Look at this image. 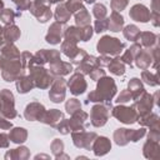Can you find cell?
I'll return each instance as SVG.
<instances>
[{
  "mask_svg": "<svg viewBox=\"0 0 160 160\" xmlns=\"http://www.w3.org/2000/svg\"><path fill=\"white\" fill-rule=\"evenodd\" d=\"M100 81L98 82V86L94 91H91L88 95V100L94 101V102H101V101H110L112 99V96L116 92V85L114 79L108 78V76H102L99 79Z\"/></svg>",
  "mask_w": 160,
  "mask_h": 160,
  "instance_id": "1",
  "label": "cell"
},
{
  "mask_svg": "<svg viewBox=\"0 0 160 160\" xmlns=\"http://www.w3.org/2000/svg\"><path fill=\"white\" fill-rule=\"evenodd\" d=\"M30 70V79L34 82V86L40 89H46L52 82V74L46 70L42 65H31L29 66Z\"/></svg>",
  "mask_w": 160,
  "mask_h": 160,
  "instance_id": "2",
  "label": "cell"
},
{
  "mask_svg": "<svg viewBox=\"0 0 160 160\" xmlns=\"http://www.w3.org/2000/svg\"><path fill=\"white\" fill-rule=\"evenodd\" d=\"M96 48L98 51L102 55H119L125 48V44L120 42V40H118L116 38L105 35L99 40Z\"/></svg>",
  "mask_w": 160,
  "mask_h": 160,
  "instance_id": "3",
  "label": "cell"
},
{
  "mask_svg": "<svg viewBox=\"0 0 160 160\" xmlns=\"http://www.w3.org/2000/svg\"><path fill=\"white\" fill-rule=\"evenodd\" d=\"M145 135V129L140 130H129V129H118L114 132V140L118 145H125L128 141H138L141 136Z\"/></svg>",
  "mask_w": 160,
  "mask_h": 160,
  "instance_id": "4",
  "label": "cell"
},
{
  "mask_svg": "<svg viewBox=\"0 0 160 160\" xmlns=\"http://www.w3.org/2000/svg\"><path fill=\"white\" fill-rule=\"evenodd\" d=\"M0 99H1V115L6 119H14L18 112L14 108V96L10 90L4 89L0 91Z\"/></svg>",
  "mask_w": 160,
  "mask_h": 160,
  "instance_id": "5",
  "label": "cell"
},
{
  "mask_svg": "<svg viewBox=\"0 0 160 160\" xmlns=\"http://www.w3.org/2000/svg\"><path fill=\"white\" fill-rule=\"evenodd\" d=\"M29 9L36 16V19L41 22H46L51 18L49 0H34Z\"/></svg>",
  "mask_w": 160,
  "mask_h": 160,
  "instance_id": "6",
  "label": "cell"
},
{
  "mask_svg": "<svg viewBox=\"0 0 160 160\" xmlns=\"http://www.w3.org/2000/svg\"><path fill=\"white\" fill-rule=\"evenodd\" d=\"M112 116L116 118L119 121L125 124H132L139 119V114L134 108H126V106H116L112 109Z\"/></svg>",
  "mask_w": 160,
  "mask_h": 160,
  "instance_id": "7",
  "label": "cell"
},
{
  "mask_svg": "<svg viewBox=\"0 0 160 160\" xmlns=\"http://www.w3.org/2000/svg\"><path fill=\"white\" fill-rule=\"evenodd\" d=\"M65 80L62 78H56L51 82V89L49 92L50 100L54 102H61L65 99Z\"/></svg>",
  "mask_w": 160,
  "mask_h": 160,
  "instance_id": "8",
  "label": "cell"
},
{
  "mask_svg": "<svg viewBox=\"0 0 160 160\" xmlns=\"http://www.w3.org/2000/svg\"><path fill=\"white\" fill-rule=\"evenodd\" d=\"M72 140L75 146L78 148H85V149H91V145L94 140L96 139L95 132H85L84 130L81 131H72Z\"/></svg>",
  "mask_w": 160,
  "mask_h": 160,
  "instance_id": "9",
  "label": "cell"
},
{
  "mask_svg": "<svg viewBox=\"0 0 160 160\" xmlns=\"http://www.w3.org/2000/svg\"><path fill=\"white\" fill-rule=\"evenodd\" d=\"M90 118H91V124L96 128L102 126L109 118V108L105 105H95L91 109L90 112Z\"/></svg>",
  "mask_w": 160,
  "mask_h": 160,
  "instance_id": "10",
  "label": "cell"
},
{
  "mask_svg": "<svg viewBox=\"0 0 160 160\" xmlns=\"http://www.w3.org/2000/svg\"><path fill=\"white\" fill-rule=\"evenodd\" d=\"M68 85L71 94L74 95H80L86 90V81L84 79V75L78 71L70 78V80L68 81Z\"/></svg>",
  "mask_w": 160,
  "mask_h": 160,
  "instance_id": "11",
  "label": "cell"
},
{
  "mask_svg": "<svg viewBox=\"0 0 160 160\" xmlns=\"http://www.w3.org/2000/svg\"><path fill=\"white\" fill-rule=\"evenodd\" d=\"M45 108L39 104V102H31L26 106L25 109V119L26 120H30V121H34V120H41V118L44 116L45 114Z\"/></svg>",
  "mask_w": 160,
  "mask_h": 160,
  "instance_id": "12",
  "label": "cell"
},
{
  "mask_svg": "<svg viewBox=\"0 0 160 160\" xmlns=\"http://www.w3.org/2000/svg\"><path fill=\"white\" fill-rule=\"evenodd\" d=\"M64 22H54L50 29H49V32L46 35V41L50 42V44H59L61 41V38L64 35Z\"/></svg>",
  "mask_w": 160,
  "mask_h": 160,
  "instance_id": "13",
  "label": "cell"
},
{
  "mask_svg": "<svg viewBox=\"0 0 160 160\" xmlns=\"http://www.w3.org/2000/svg\"><path fill=\"white\" fill-rule=\"evenodd\" d=\"M86 119H88V114L84 112L81 109L75 111L72 114L71 119L68 121L70 130H72V131H81V130H84V124H85Z\"/></svg>",
  "mask_w": 160,
  "mask_h": 160,
  "instance_id": "14",
  "label": "cell"
},
{
  "mask_svg": "<svg viewBox=\"0 0 160 160\" xmlns=\"http://www.w3.org/2000/svg\"><path fill=\"white\" fill-rule=\"evenodd\" d=\"M130 18L135 21H141V22H146L150 20V11L148 10V8H145L144 5H134L129 12Z\"/></svg>",
  "mask_w": 160,
  "mask_h": 160,
  "instance_id": "15",
  "label": "cell"
},
{
  "mask_svg": "<svg viewBox=\"0 0 160 160\" xmlns=\"http://www.w3.org/2000/svg\"><path fill=\"white\" fill-rule=\"evenodd\" d=\"M91 149L94 150V154L96 156H101V155H105L111 149V142L108 138H104V136L98 138L96 136V140H94Z\"/></svg>",
  "mask_w": 160,
  "mask_h": 160,
  "instance_id": "16",
  "label": "cell"
},
{
  "mask_svg": "<svg viewBox=\"0 0 160 160\" xmlns=\"http://www.w3.org/2000/svg\"><path fill=\"white\" fill-rule=\"evenodd\" d=\"M49 71L52 74V76H62V75H68L72 71V65L70 62H64V61H56L50 64V69Z\"/></svg>",
  "mask_w": 160,
  "mask_h": 160,
  "instance_id": "17",
  "label": "cell"
},
{
  "mask_svg": "<svg viewBox=\"0 0 160 160\" xmlns=\"http://www.w3.org/2000/svg\"><path fill=\"white\" fill-rule=\"evenodd\" d=\"M96 66H99L98 65V58H95V56H89V55H86L82 60H81V62L78 65V69H76V71L78 72H80V74H89L91 70H94Z\"/></svg>",
  "mask_w": 160,
  "mask_h": 160,
  "instance_id": "18",
  "label": "cell"
},
{
  "mask_svg": "<svg viewBox=\"0 0 160 160\" xmlns=\"http://www.w3.org/2000/svg\"><path fill=\"white\" fill-rule=\"evenodd\" d=\"M64 119V114L60 111V110H56V109H52L50 111H45L44 116L41 118L40 121L50 125V126H58V124Z\"/></svg>",
  "mask_w": 160,
  "mask_h": 160,
  "instance_id": "19",
  "label": "cell"
},
{
  "mask_svg": "<svg viewBox=\"0 0 160 160\" xmlns=\"http://www.w3.org/2000/svg\"><path fill=\"white\" fill-rule=\"evenodd\" d=\"M20 38V30L14 24H9L2 29V40L9 44H12Z\"/></svg>",
  "mask_w": 160,
  "mask_h": 160,
  "instance_id": "20",
  "label": "cell"
},
{
  "mask_svg": "<svg viewBox=\"0 0 160 160\" xmlns=\"http://www.w3.org/2000/svg\"><path fill=\"white\" fill-rule=\"evenodd\" d=\"M122 25H124V18L118 11H112L110 18L108 19V29L116 32L121 30Z\"/></svg>",
  "mask_w": 160,
  "mask_h": 160,
  "instance_id": "21",
  "label": "cell"
},
{
  "mask_svg": "<svg viewBox=\"0 0 160 160\" xmlns=\"http://www.w3.org/2000/svg\"><path fill=\"white\" fill-rule=\"evenodd\" d=\"M34 88V82L30 79V76H25V75H20L16 79V89L19 92L25 94L28 91H30Z\"/></svg>",
  "mask_w": 160,
  "mask_h": 160,
  "instance_id": "22",
  "label": "cell"
},
{
  "mask_svg": "<svg viewBox=\"0 0 160 160\" xmlns=\"http://www.w3.org/2000/svg\"><path fill=\"white\" fill-rule=\"evenodd\" d=\"M38 56H40L44 62H56V61H60V52L58 50H40L36 52Z\"/></svg>",
  "mask_w": 160,
  "mask_h": 160,
  "instance_id": "23",
  "label": "cell"
},
{
  "mask_svg": "<svg viewBox=\"0 0 160 160\" xmlns=\"http://www.w3.org/2000/svg\"><path fill=\"white\" fill-rule=\"evenodd\" d=\"M1 56L8 60H15V59H20V52L12 44L6 42L5 45L1 46Z\"/></svg>",
  "mask_w": 160,
  "mask_h": 160,
  "instance_id": "24",
  "label": "cell"
},
{
  "mask_svg": "<svg viewBox=\"0 0 160 160\" xmlns=\"http://www.w3.org/2000/svg\"><path fill=\"white\" fill-rule=\"evenodd\" d=\"M26 138H28V132H26V130L22 129V128H14V129L10 131V134H9V139H10L12 142H15V144H21V142H24V141L26 140Z\"/></svg>",
  "mask_w": 160,
  "mask_h": 160,
  "instance_id": "25",
  "label": "cell"
},
{
  "mask_svg": "<svg viewBox=\"0 0 160 160\" xmlns=\"http://www.w3.org/2000/svg\"><path fill=\"white\" fill-rule=\"evenodd\" d=\"M61 50H62V52H64L68 58H70V59H72V58L80 51V49L76 46V42L70 41V40H65V41L61 44Z\"/></svg>",
  "mask_w": 160,
  "mask_h": 160,
  "instance_id": "26",
  "label": "cell"
},
{
  "mask_svg": "<svg viewBox=\"0 0 160 160\" xmlns=\"http://www.w3.org/2000/svg\"><path fill=\"white\" fill-rule=\"evenodd\" d=\"M75 21H76V25L80 28L90 25V14L85 8H81L79 11L75 12Z\"/></svg>",
  "mask_w": 160,
  "mask_h": 160,
  "instance_id": "27",
  "label": "cell"
},
{
  "mask_svg": "<svg viewBox=\"0 0 160 160\" xmlns=\"http://www.w3.org/2000/svg\"><path fill=\"white\" fill-rule=\"evenodd\" d=\"M64 36L65 40H70V41H80L81 40V28H76V26H70L64 31Z\"/></svg>",
  "mask_w": 160,
  "mask_h": 160,
  "instance_id": "28",
  "label": "cell"
},
{
  "mask_svg": "<svg viewBox=\"0 0 160 160\" xmlns=\"http://www.w3.org/2000/svg\"><path fill=\"white\" fill-rule=\"evenodd\" d=\"M129 92L131 94V98H134V99H136L138 96H140L144 92V88H142V85H141L139 79L134 78V79L130 80V82H129Z\"/></svg>",
  "mask_w": 160,
  "mask_h": 160,
  "instance_id": "29",
  "label": "cell"
},
{
  "mask_svg": "<svg viewBox=\"0 0 160 160\" xmlns=\"http://www.w3.org/2000/svg\"><path fill=\"white\" fill-rule=\"evenodd\" d=\"M135 60H136V65L140 68V69H146L149 65H150V51L145 50V51H139L138 55L135 56Z\"/></svg>",
  "mask_w": 160,
  "mask_h": 160,
  "instance_id": "30",
  "label": "cell"
},
{
  "mask_svg": "<svg viewBox=\"0 0 160 160\" xmlns=\"http://www.w3.org/2000/svg\"><path fill=\"white\" fill-rule=\"evenodd\" d=\"M109 70L114 74V75H122L125 72V66L121 61L120 58H115V59H111V61L109 62Z\"/></svg>",
  "mask_w": 160,
  "mask_h": 160,
  "instance_id": "31",
  "label": "cell"
},
{
  "mask_svg": "<svg viewBox=\"0 0 160 160\" xmlns=\"http://www.w3.org/2000/svg\"><path fill=\"white\" fill-rule=\"evenodd\" d=\"M70 15L71 12L66 9V6L64 4H60L56 6V10H55V19L59 21V22H66L69 19H70Z\"/></svg>",
  "mask_w": 160,
  "mask_h": 160,
  "instance_id": "32",
  "label": "cell"
},
{
  "mask_svg": "<svg viewBox=\"0 0 160 160\" xmlns=\"http://www.w3.org/2000/svg\"><path fill=\"white\" fill-rule=\"evenodd\" d=\"M141 50V48H140V45L139 44H134L129 50H126L125 51V54L122 55V58H121V60H124L126 64H129L130 66H131V62H132V60H134V58L138 55V52Z\"/></svg>",
  "mask_w": 160,
  "mask_h": 160,
  "instance_id": "33",
  "label": "cell"
},
{
  "mask_svg": "<svg viewBox=\"0 0 160 160\" xmlns=\"http://www.w3.org/2000/svg\"><path fill=\"white\" fill-rule=\"evenodd\" d=\"M26 159L29 158V151L26 148L21 146V148H18V149H14L9 152H6L5 155V159Z\"/></svg>",
  "mask_w": 160,
  "mask_h": 160,
  "instance_id": "34",
  "label": "cell"
},
{
  "mask_svg": "<svg viewBox=\"0 0 160 160\" xmlns=\"http://www.w3.org/2000/svg\"><path fill=\"white\" fill-rule=\"evenodd\" d=\"M139 35H140V30H139L135 25H128V26L124 29V36H125L128 40L136 41V40L139 39Z\"/></svg>",
  "mask_w": 160,
  "mask_h": 160,
  "instance_id": "35",
  "label": "cell"
},
{
  "mask_svg": "<svg viewBox=\"0 0 160 160\" xmlns=\"http://www.w3.org/2000/svg\"><path fill=\"white\" fill-rule=\"evenodd\" d=\"M19 15H20V12L15 14L11 9H2L1 12H0V19H1V21H2L4 24L9 25V24H12L15 16H19Z\"/></svg>",
  "mask_w": 160,
  "mask_h": 160,
  "instance_id": "36",
  "label": "cell"
},
{
  "mask_svg": "<svg viewBox=\"0 0 160 160\" xmlns=\"http://www.w3.org/2000/svg\"><path fill=\"white\" fill-rule=\"evenodd\" d=\"M65 108H66V111L72 115L75 111H78V110L81 109V104H80V101L76 100V99H70V100H68V102L65 104Z\"/></svg>",
  "mask_w": 160,
  "mask_h": 160,
  "instance_id": "37",
  "label": "cell"
},
{
  "mask_svg": "<svg viewBox=\"0 0 160 160\" xmlns=\"http://www.w3.org/2000/svg\"><path fill=\"white\" fill-rule=\"evenodd\" d=\"M106 8L102 5V4H95V6H94V9H92V14H94V16L98 19V20H100V19H105V16H106Z\"/></svg>",
  "mask_w": 160,
  "mask_h": 160,
  "instance_id": "38",
  "label": "cell"
},
{
  "mask_svg": "<svg viewBox=\"0 0 160 160\" xmlns=\"http://www.w3.org/2000/svg\"><path fill=\"white\" fill-rule=\"evenodd\" d=\"M141 38V44L144 45V46H150V45H152L154 44V41H155V39H156V36L154 35V34H151V32H141L140 35H139V39Z\"/></svg>",
  "mask_w": 160,
  "mask_h": 160,
  "instance_id": "39",
  "label": "cell"
},
{
  "mask_svg": "<svg viewBox=\"0 0 160 160\" xmlns=\"http://www.w3.org/2000/svg\"><path fill=\"white\" fill-rule=\"evenodd\" d=\"M66 9L72 14V12H76L79 11L81 8H82V0H68V2L65 4Z\"/></svg>",
  "mask_w": 160,
  "mask_h": 160,
  "instance_id": "40",
  "label": "cell"
},
{
  "mask_svg": "<svg viewBox=\"0 0 160 160\" xmlns=\"http://www.w3.org/2000/svg\"><path fill=\"white\" fill-rule=\"evenodd\" d=\"M128 5V0H111V9L114 11H121Z\"/></svg>",
  "mask_w": 160,
  "mask_h": 160,
  "instance_id": "41",
  "label": "cell"
},
{
  "mask_svg": "<svg viewBox=\"0 0 160 160\" xmlns=\"http://www.w3.org/2000/svg\"><path fill=\"white\" fill-rule=\"evenodd\" d=\"M92 36V28L90 25L81 28V41H88Z\"/></svg>",
  "mask_w": 160,
  "mask_h": 160,
  "instance_id": "42",
  "label": "cell"
},
{
  "mask_svg": "<svg viewBox=\"0 0 160 160\" xmlns=\"http://www.w3.org/2000/svg\"><path fill=\"white\" fill-rule=\"evenodd\" d=\"M108 30V19H100L95 21V31L96 32H102Z\"/></svg>",
  "mask_w": 160,
  "mask_h": 160,
  "instance_id": "43",
  "label": "cell"
},
{
  "mask_svg": "<svg viewBox=\"0 0 160 160\" xmlns=\"http://www.w3.org/2000/svg\"><path fill=\"white\" fill-rule=\"evenodd\" d=\"M51 149H52V152L55 154V156H58L59 152L61 154V151H62V149H64V144H62V141H60L59 139H55L54 142L51 144Z\"/></svg>",
  "mask_w": 160,
  "mask_h": 160,
  "instance_id": "44",
  "label": "cell"
},
{
  "mask_svg": "<svg viewBox=\"0 0 160 160\" xmlns=\"http://www.w3.org/2000/svg\"><path fill=\"white\" fill-rule=\"evenodd\" d=\"M89 75H90V78L92 79V80H99L100 78H102V76H105V71L101 69V68H95L94 70H91L90 72H89Z\"/></svg>",
  "mask_w": 160,
  "mask_h": 160,
  "instance_id": "45",
  "label": "cell"
},
{
  "mask_svg": "<svg viewBox=\"0 0 160 160\" xmlns=\"http://www.w3.org/2000/svg\"><path fill=\"white\" fill-rule=\"evenodd\" d=\"M130 99H131V94L129 92V90H124V91H121L120 92V95L118 96V99H116V102H126V101H130Z\"/></svg>",
  "mask_w": 160,
  "mask_h": 160,
  "instance_id": "46",
  "label": "cell"
},
{
  "mask_svg": "<svg viewBox=\"0 0 160 160\" xmlns=\"http://www.w3.org/2000/svg\"><path fill=\"white\" fill-rule=\"evenodd\" d=\"M58 129H59V131H60L61 134H69V132H70L69 124H68V121H66L65 119H62V120L58 124Z\"/></svg>",
  "mask_w": 160,
  "mask_h": 160,
  "instance_id": "47",
  "label": "cell"
},
{
  "mask_svg": "<svg viewBox=\"0 0 160 160\" xmlns=\"http://www.w3.org/2000/svg\"><path fill=\"white\" fill-rule=\"evenodd\" d=\"M12 1L16 4V6H18L19 10H26V9H29L30 5H31L30 0H12Z\"/></svg>",
  "mask_w": 160,
  "mask_h": 160,
  "instance_id": "48",
  "label": "cell"
},
{
  "mask_svg": "<svg viewBox=\"0 0 160 160\" xmlns=\"http://www.w3.org/2000/svg\"><path fill=\"white\" fill-rule=\"evenodd\" d=\"M142 79H144V80H145V82H146V84H149V85H156L152 80H156V81H158V79H156V78H154L149 71H142Z\"/></svg>",
  "mask_w": 160,
  "mask_h": 160,
  "instance_id": "49",
  "label": "cell"
},
{
  "mask_svg": "<svg viewBox=\"0 0 160 160\" xmlns=\"http://www.w3.org/2000/svg\"><path fill=\"white\" fill-rule=\"evenodd\" d=\"M110 61H111V59H110V58H108L106 55H104V56H101V58H99V59H98V65L108 66Z\"/></svg>",
  "mask_w": 160,
  "mask_h": 160,
  "instance_id": "50",
  "label": "cell"
},
{
  "mask_svg": "<svg viewBox=\"0 0 160 160\" xmlns=\"http://www.w3.org/2000/svg\"><path fill=\"white\" fill-rule=\"evenodd\" d=\"M9 136L6 134H0V148H8L9 145Z\"/></svg>",
  "mask_w": 160,
  "mask_h": 160,
  "instance_id": "51",
  "label": "cell"
},
{
  "mask_svg": "<svg viewBox=\"0 0 160 160\" xmlns=\"http://www.w3.org/2000/svg\"><path fill=\"white\" fill-rule=\"evenodd\" d=\"M12 125L10 121H8L5 118H0V129H10Z\"/></svg>",
  "mask_w": 160,
  "mask_h": 160,
  "instance_id": "52",
  "label": "cell"
},
{
  "mask_svg": "<svg viewBox=\"0 0 160 160\" xmlns=\"http://www.w3.org/2000/svg\"><path fill=\"white\" fill-rule=\"evenodd\" d=\"M59 1L61 2L62 0H49V2H50V4H52V2H59Z\"/></svg>",
  "mask_w": 160,
  "mask_h": 160,
  "instance_id": "53",
  "label": "cell"
},
{
  "mask_svg": "<svg viewBox=\"0 0 160 160\" xmlns=\"http://www.w3.org/2000/svg\"><path fill=\"white\" fill-rule=\"evenodd\" d=\"M2 8H4V2L0 0V12H1V10H2Z\"/></svg>",
  "mask_w": 160,
  "mask_h": 160,
  "instance_id": "54",
  "label": "cell"
},
{
  "mask_svg": "<svg viewBox=\"0 0 160 160\" xmlns=\"http://www.w3.org/2000/svg\"><path fill=\"white\" fill-rule=\"evenodd\" d=\"M0 39H2V28L0 26Z\"/></svg>",
  "mask_w": 160,
  "mask_h": 160,
  "instance_id": "55",
  "label": "cell"
},
{
  "mask_svg": "<svg viewBox=\"0 0 160 160\" xmlns=\"http://www.w3.org/2000/svg\"><path fill=\"white\" fill-rule=\"evenodd\" d=\"M85 1H86V2H88V4H92V2H94V1H95V0H85Z\"/></svg>",
  "mask_w": 160,
  "mask_h": 160,
  "instance_id": "56",
  "label": "cell"
},
{
  "mask_svg": "<svg viewBox=\"0 0 160 160\" xmlns=\"http://www.w3.org/2000/svg\"><path fill=\"white\" fill-rule=\"evenodd\" d=\"M0 115H1V99H0Z\"/></svg>",
  "mask_w": 160,
  "mask_h": 160,
  "instance_id": "57",
  "label": "cell"
},
{
  "mask_svg": "<svg viewBox=\"0 0 160 160\" xmlns=\"http://www.w3.org/2000/svg\"><path fill=\"white\" fill-rule=\"evenodd\" d=\"M1 45H2V39H0V48H1Z\"/></svg>",
  "mask_w": 160,
  "mask_h": 160,
  "instance_id": "58",
  "label": "cell"
}]
</instances>
